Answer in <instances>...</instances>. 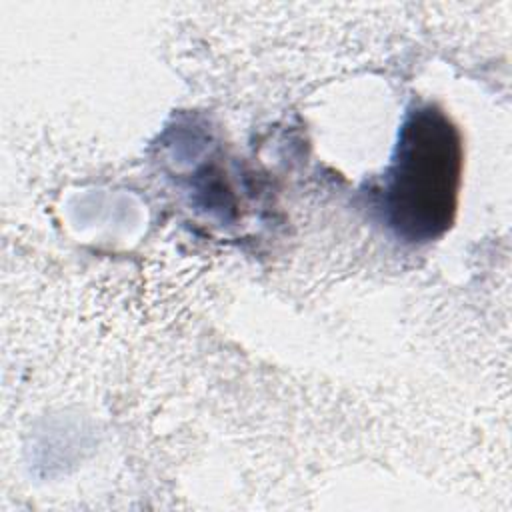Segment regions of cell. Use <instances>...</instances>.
I'll use <instances>...</instances> for the list:
<instances>
[{"label": "cell", "mask_w": 512, "mask_h": 512, "mask_svg": "<svg viewBox=\"0 0 512 512\" xmlns=\"http://www.w3.org/2000/svg\"><path fill=\"white\" fill-rule=\"evenodd\" d=\"M460 176L458 128L438 106H414L400 126L378 188L386 226L406 242H428L444 234L456 214Z\"/></svg>", "instance_id": "obj_1"}]
</instances>
